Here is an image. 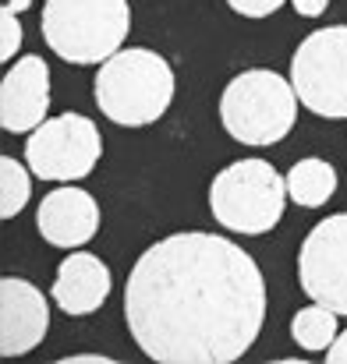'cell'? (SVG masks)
<instances>
[{"label":"cell","mask_w":347,"mask_h":364,"mask_svg":"<svg viewBox=\"0 0 347 364\" xmlns=\"http://www.w3.org/2000/svg\"><path fill=\"white\" fill-rule=\"evenodd\" d=\"M131 340L160 364H231L262 333L266 279L220 234L181 230L149 244L124 287Z\"/></svg>","instance_id":"obj_1"},{"label":"cell","mask_w":347,"mask_h":364,"mask_svg":"<svg viewBox=\"0 0 347 364\" xmlns=\"http://www.w3.org/2000/svg\"><path fill=\"white\" fill-rule=\"evenodd\" d=\"M174 68L145 46L117 50L96 71V107L120 127H149L174 103Z\"/></svg>","instance_id":"obj_2"},{"label":"cell","mask_w":347,"mask_h":364,"mask_svg":"<svg viewBox=\"0 0 347 364\" xmlns=\"http://www.w3.org/2000/svg\"><path fill=\"white\" fill-rule=\"evenodd\" d=\"M298 92L291 78L269 68H252L234 75L220 96V124L241 145H276L298 121Z\"/></svg>","instance_id":"obj_3"},{"label":"cell","mask_w":347,"mask_h":364,"mask_svg":"<svg viewBox=\"0 0 347 364\" xmlns=\"http://www.w3.org/2000/svg\"><path fill=\"white\" fill-rule=\"evenodd\" d=\"M43 39L64 64H103L131 32L128 0H46Z\"/></svg>","instance_id":"obj_4"},{"label":"cell","mask_w":347,"mask_h":364,"mask_svg":"<svg viewBox=\"0 0 347 364\" xmlns=\"http://www.w3.org/2000/svg\"><path fill=\"white\" fill-rule=\"evenodd\" d=\"M287 198V177H280L266 159H237L209 184L213 220L244 237L269 234L284 220Z\"/></svg>","instance_id":"obj_5"},{"label":"cell","mask_w":347,"mask_h":364,"mask_svg":"<svg viewBox=\"0 0 347 364\" xmlns=\"http://www.w3.org/2000/svg\"><path fill=\"white\" fill-rule=\"evenodd\" d=\"M298 100L326 121L347 117V25H326L305 36L291 57Z\"/></svg>","instance_id":"obj_6"},{"label":"cell","mask_w":347,"mask_h":364,"mask_svg":"<svg viewBox=\"0 0 347 364\" xmlns=\"http://www.w3.org/2000/svg\"><path fill=\"white\" fill-rule=\"evenodd\" d=\"M103 156L100 127L82 114H57L25 141V163L39 181H82Z\"/></svg>","instance_id":"obj_7"},{"label":"cell","mask_w":347,"mask_h":364,"mask_svg":"<svg viewBox=\"0 0 347 364\" xmlns=\"http://www.w3.org/2000/svg\"><path fill=\"white\" fill-rule=\"evenodd\" d=\"M298 283L309 301L347 315V213L326 216L309 230L298 251Z\"/></svg>","instance_id":"obj_8"},{"label":"cell","mask_w":347,"mask_h":364,"mask_svg":"<svg viewBox=\"0 0 347 364\" xmlns=\"http://www.w3.org/2000/svg\"><path fill=\"white\" fill-rule=\"evenodd\" d=\"M50 329V304L39 287L18 276L0 279V354L21 358L43 343Z\"/></svg>","instance_id":"obj_9"},{"label":"cell","mask_w":347,"mask_h":364,"mask_svg":"<svg viewBox=\"0 0 347 364\" xmlns=\"http://www.w3.org/2000/svg\"><path fill=\"white\" fill-rule=\"evenodd\" d=\"M50 110V68L43 57L25 53L14 60L0 85V127L11 134H32Z\"/></svg>","instance_id":"obj_10"},{"label":"cell","mask_w":347,"mask_h":364,"mask_svg":"<svg viewBox=\"0 0 347 364\" xmlns=\"http://www.w3.org/2000/svg\"><path fill=\"white\" fill-rule=\"evenodd\" d=\"M36 227L43 241L53 247H86L100 230V205L89 191L82 188H53L36 213Z\"/></svg>","instance_id":"obj_11"},{"label":"cell","mask_w":347,"mask_h":364,"mask_svg":"<svg viewBox=\"0 0 347 364\" xmlns=\"http://www.w3.org/2000/svg\"><path fill=\"white\" fill-rule=\"evenodd\" d=\"M110 269L103 265V258L89 255V251H71L61 265H57V279H53V304L71 315H93L103 308V301L110 297Z\"/></svg>","instance_id":"obj_12"},{"label":"cell","mask_w":347,"mask_h":364,"mask_svg":"<svg viewBox=\"0 0 347 364\" xmlns=\"http://www.w3.org/2000/svg\"><path fill=\"white\" fill-rule=\"evenodd\" d=\"M333 191H337V170L319 156H309V159L294 163L291 173H287V195L301 209L326 205L333 198Z\"/></svg>","instance_id":"obj_13"},{"label":"cell","mask_w":347,"mask_h":364,"mask_svg":"<svg viewBox=\"0 0 347 364\" xmlns=\"http://www.w3.org/2000/svg\"><path fill=\"white\" fill-rule=\"evenodd\" d=\"M291 336L309 354L330 350L333 340H337V311L326 308V304H319V301H312V308H301L291 318Z\"/></svg>","instance_id":"obj_14"},{"label":"cell","mask_w":347,"mask_h":364,"mask_svg":"<svg viewBox=\"0 0 347 364\" xmlns=\"http://www.w3.org/2000/svg\"><path fill=\"white\" fill-rule=\"evenodd\" d=\"M32 170H29V163L21 166L14 156H4L0 159V216L4 220H14L25 205H29V198H32Z\"/></svg>","instance_id":"obj_15"},{"label":"cell","mask_w":347,"mask_h":364,"mask_svg":"<svg viewBox=\"0 0 347 364\" xmlns=\"http://www.w3.org/2000/svg\"><path fill=\"white\" fill-rule=\"evenodd\" d=\"M0 28H4V43H0V60H14V53L21 50V25H18V11H11L7 4L0 7Z\"/></svg>","instance_id":"obj_16"},{"label":"cell","mask_w":347,"mask_h":364,"mask_svg":"<svg viewBox=\"0 0 347 364\" xmlns=\"http://www.w3.org/2000/svg\"><path fill=\"white\" fill-rule=\"evenodd\" d=\"M284 4L287 0H227V7H231L234 14H241V18H269Z\"/></svg>","instance_id":"obj_17"},{"label":"cell","mask_w":347,"mask_h":364,"mask_svg":"<svg viewBox=\"0 0 347 364\" xmlns=\"http://www.w3.org/2000/svg\"><path fill=\"white\" fill-rule=\"evenodd\" d=\"M291 7H294L301 18H319V14H326L330 0H291Z\"/></svg>","instance_id":"obj_18"},{"label":"cell","mask_w":347,"mask_h":364,"mask_svg":"<svg viewBox=\"0 0 347 364\" xmlns=\"http://www.w3.org/2000/svg\"><path fill=\"white\" fill-rule=\"evenodd\" d=\"M326 361H330V364H347V329H344V333H337L333 347L326 350Z\"/></svg>","instance_id":"obj_19"},{"label":"cell","mask_w":347,"mask_h":364,"mask_svg":"<svg viewBox=\"0 0 347 364\" xmlns=\"http://www.w3.org/2000/svg\"><path fill=\"white\" fill-rule=\"evenodd\" d=\"M82 361H100V364H110V358H103V354H71V358H64V364H82Z\"/></svg>","instance_id":"obj_20"},{"label":"cell","mask_w":347,"mask_h":364,"mask_svg":"<svg viewBox=\"0 0 347 364\" xmlns=\"http://www.w3.org/2000/svg\"><path fill=\"white\" fill-rule=\"evenodd\" d=\"M29 4H32V0H7V7H11V11H18V14H21V11H29Z\"/></svg>","instance_id":"obj_21"}]
</instances>
